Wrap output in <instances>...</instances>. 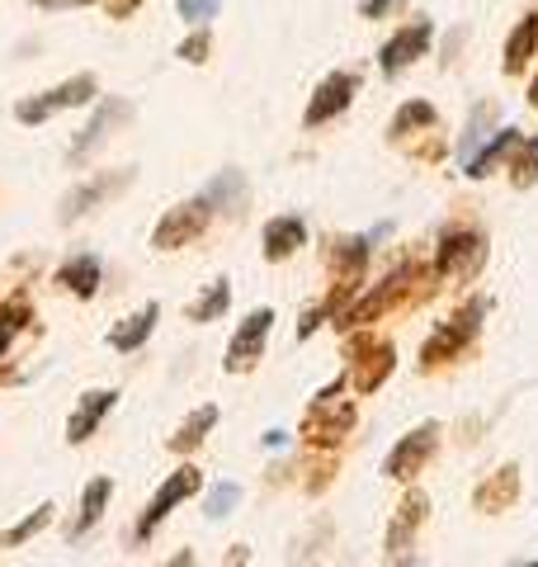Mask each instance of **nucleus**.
I'll return each mask as SVG.
<instances>
[{"instance_id": "obj_4", "label": "nucleus", "mask_w": 538, "mask_h": 567, "mask_svg": "<svg viewBox=\"0 0 538 567\" xmlns=\"http://www.w3.org/2000/svg\"><path fill=\"white\" fill-rule=\"evenodd\" d=\"M354 91H359V76H354V71H335V76H331V81H327V85H321V91H317L312 110H308V123L317 128L321 118L340 114V110H345V104H350V95H354Z\"/></svg>"}, {"instance_id": "obj_6", "label": "nucleus", "mask_w": 538, "mask_h": 567, "mask_svg": "<svg viewBox=\"0 0 538 567\" xmlns=\"http://www.w3.org/2000/svg\"><path fill=\"white\" fill-rule=\"evenodd\" d=\"M269 322H275L269 312L246 317V327L237 331V341H231V350H227V369H231V374H237V369H246V364H256V354H260L265 336H269Z\"/></svg>"}, {"instance_id": "obj_9", "label": "nucleus", "mask_w": 538, "mask_h": 567, "mask_svg": "<svg viewBox=\"0 0 538 567\" xmlns=\"http://www.w3.org/2000/svg\"><path fill=\"white\" fill-rule=\"evenodd\" d=\"M114 406V393H90L85 402H81V412L71 416V425H66V440L71 445H81V440H90V431L104 421V412Z\"/></svg>"}, {"instance_id": "obj_12", "label": "nucleus", "mask_w": 538, "mask_h": 567, "mask_svg": "<svg viewBox=\"0 0 538 567\" xmlns=\"http://www.w3.org/2000/svg\"><path fill=\"white\" fill-rule=\"evenodd\" d=\"M302 246V223L298 218H275L265 227V256L269 260H283L289 251H298Z\"/></svg>"}, {"instance_id": "obj_24", "label": "nucleus", "mask_w": 538, "mask_h": 567, "mask_svg": "<svg viewBox=\"0 0 538 567\" xmlns=\"http://www.w3.org/2000/svg\"><path fill=\"white\" fill-rule=\"evenodd\" d=\"M534 175H538V137L525 147V156H519V166H515V185H534Z\"/></svg>"}, {"instance_id": "obj_10", "label": "nucleus", "mask_w": 538, "mask_h": 567, "mask_svg": "<svg viewBox=\"0 0 538 567\" xmlns=\"http://www.w3.org/2000/svg\"><path fill=\"white\" fill-rule=\"evenodd\" d=\"M425 43H430V24H411L406 33H397L387 48H383V71H397V66H406L416 52H425Z\"/></svg>"}, {"instance_id": "obj_28", "label": "nucleus", "mask_w": 538, "mask_h": 567, "mask_svg": "<svg viewBox=\"0 0 538 567\" xmlns=\"http://www.w3.org/2000/svg\"><path fill=\"white\" fill-rule=\"evenodd\" d=\"M204 52H208V33H199V39H189L185 48H179V58H185V62H204Z\"/></svg>"}, {"instance_id": "obj_5", "label": "nucleus", "mask_w": 538, "mask_h": 567, "mask_svg": "<svg viewBox=\"0 0 538 567\" xmlns=\"http://www.w3.org/2000/svg\"><path fill=\"white\" fill-rule=\"evenodd\" d=\"M90 95H95V76H76V81H66L62 91H52L48 100L20 104V118H24V123H39V118H48L52 110H66V104H81V100H90Z\"/></svg>"}, {"instance_id": "obj_31", "label": "nucleus", "mask_w": 538, "mask_h": 567, "mask_svg": "<svg viewBox=\"0 0 538 567\" xmlns=\"http://www.w3.org/2000/svg\"><path fill=\"white\" fill-rule=\"evenodd\" d=\"M529 104H538V81H534V85H529Z\"/></svg>"}, {"instance_id": "obj_18", "label": "nucleus", "mask_w": 538, "mask_h": 567, "mask_svg": "<svg viewBox=\"0 0 538 567\" xmlns=\"http://www.w3.org/2000/svg\"><path fill=\"white\" fill-rule=\"evenodd\" d=\"M213 421H218V406H199V412H194V416L185 421V431L175 435V450H194V445L204 440V431H208Z\"/></svg>"}, {"instance_id": "obj_29", "label": "nucleus", "mask_w": 538, "mask_h": 567, "mask_svg": "<svg viewBox=\"0 0 538 567\" xmlns=\"http://www.w3.org/2000/svg\"><path fill=\"white\" fill-rule=\"evenodd\" d=\"M387 6H392V0H364V14H369V20H379Z\"/></svg>"}, {"instance_id": "obj_8", "label": "nucleus", "mask_w": 538, "mask_h": 567, "mask_svg": "<svg viewBox=\"0 0 538 567\" xmlns=\"http://www.w3.org/2000/svg\"><path fill=\"white\" fill-rule=\"evenodd\" d=\"M482 260V241L473 233H454L444 246H439V270L454 275V270H473V265Z\"/></svg>"}, {"instance_id": "obj_13", "label": "nucleus", "mask_w": 538, "mask_h": 567, "mask_svg": "<svg viewBox=\"0 0 538 567\" xmlns=\"http://www.w3.org/2000/svg\"><path fill=\"white\" fill-rule=\"evenodd\" d=\"M534 43H538V14H529V20L510 33V43H506V71H510V76H515V71H525Z\"/></svg>"}, {"instance_id": "obj_26", "label": "nucleus", "mask_w": 538, "mask_h": 567, "mask_svg": "<svg viewBox=\"0 0 538 567\" xmlns=\"http://www.w3.org/2000/svg\"><path fill=\"white\" fill-rule=\"evenodd\" d=\"M39 525H48V506L43 511H33V520H24V525H14V529H6V535H0V544H20V539H29L33 529Z\"/></svg>"}, {"instance_id": "obj_14", "label": "nucleus", "mask_w": 538, "mask_h": 567, "mask_svg": "<svg viewBox=\"0 0 538 567\" xmlns=\"http://www.w3.org/2000/svg\"><path fill=\"white\" fill-rule=\"evenodd\" d=\"M62 284H71L81 298H90L100 289V265H95V256H76V260H66L62 265V275H58Z\"/></svg>"}, {"instance_id": "obj_1", "label": "nucleus", "mask_w": 538, "mask_h": 567, "mask_svg": "<svg viewBox=\"0 0 538 567\" xmlns=\"http://www.w3.org/2000/svg\"><path fill=\"white\" fill-rule=\"evenodd\" d=\"M350 421H354V402L327 393V398L317 402L312 421H308V435H312V440H327V445H335V440H345V435H350Z\"/></svg>"}, {"instance_id": "obj_22", "label": "nucleus", "mask_w": 538, "mask_h": 567, "mask_svg": "<svg viewBox=\"0 0 538 567\" xmlns=\"http://www.w3.org/2000/svg\"><path fill=\"white\" fill-rule=\"evenodd\" d=\"M416 123H435V110H430V104H406L397 123H392V133H406V128H416Z\"/></svg>"}, {"instance_id": "obj_7", "label": "nucleus", "mask_w": 538, "mask_h": 567, "mask_svg": "<svg viewBox=\"0 0 538 567\" xmlns=\"http://www.w3.org/2000/svg\"><path fill=\"white\" fill-rule=\"evenodd\" d=\"M199 227H204V208L199 204H189V208H175L166 223L156 227V246H179V241H189V237H199Z\"/></svg>"}, {"instance_id": "obj_21", "label": "nucleus", "mask_w": 538, "mask_h": 567, "mask_svg": "<svg viewBox=\"0 0 538 567\" xmlns=\"http://www.w3.org/2000/svg\"><path fill=\"white\" fill-rule=\"evenodd\" d=\"M104 502H110V483H104V477H100V483H90V487H85V511H81V525H76V535H81V529H85L90 520H100Z\"/></svg>"}, {"instance_id": "obj_15", "label": "nucleus", "mask_w": 538, "mask_h": 567, "mask_svg": "<svg viewBox=\"0 0 538 567\" xmlns=\"http://www.w3.org/2000/svg\"><path fill=\"white\" fill-rule=\"evenodd\" d=\"M152 327H156V303L142 308L137 317H128V327H118V331L110 336V346H114V350H137V346L152 336Z\"/></svg>"}, {"instance_id": "obj_30", "label": "nucleus", "mask_w": 538, "mask_h": 567, "mask_svg": "<svg viewBox=\"0 0 538 567\" xmlns=\"http://www.w3.org/2000/svg\"><path fill=\"white\" fill-rule=\"evenodd\" d=\"M10 336H14V322H10V317H0V354H6V346H10Z\"/></svg>"}, {"instance_id": "obj_3", "label": "nucleus", "mask_w": 538, "mask_h": 567, "mask_svg": "<svg viewBox=\"0 0 538 567\" xmlns=\"http://www.w3.org/2000/svg\"><path fill=\"white\" fill-rule=\"evenodd\" d=\"M430 450H435V425H421V431H411L402 445L392 450L387 473H392V477H416V468L430 458Z\"/></svg>"}, {"instance_id": "obj_17", "label": "nucleus", "mask_w": 538, "mask_h": 567, "mask_svg": "<svg viewBox=\"0 0 538 567\" xmlns=\"http://www.w3.org/2000/svg\"><path fill=\"white\" fill-rule=\"evenodd\" d=\"M510 147H519V133H515V128H500V133H496V142H487V147H482V152L473 156V162H468V175H487V166H496Z\"/></svg>"}, {"instance_id": "obj_23", "label": "nucleus", "mask_w": 538, "mask_h": 567, "mask_svg": "<svg viewBox=\"0 0 538 567\" xmlns=\"http://www.w3.org/2000/svg\"><path fill=\"white\" fill-rule=\"evenodd\" d=\"M223 308H227V284H213V298H204V303L194 308L189 317H194V322H208V317H218Z\"/></svg>"}, {"instance_id": "obj_11", "label": "nucleus", "mask_w": 538, "mask_h": 567, "mask_svg": "<svg viewBox=\"0 0 538 567\" xmlns=\"http://www.w3.org/2000/svg\"><path fill=\"white\" fill-rule=\"evenodd\" d=\"M473 331H477V308H473V312H463V317H458V322H454V327H444V331L435 336V341H430V346H425V360H430V364H435V360H444V354H454V350H458L463 341H468V336H473Z\"/></svg>"}, {"instance_id": "obj_2", "label": "nucleus", "mask_w": 538, "mask_h": 567, "mask_svg": "<svg viewBox=\"0 0 538 567\" xmlns=\"http://www.w3.org/2000/svg\"><path fill=\"white\" fill-rule=\"evenodd\" d=\"M189 492H199V473H194V468H179L175 477H170V483L166 487H161L156 492V502H152V511H147V516H142V535H152V529L161 525V520H166L170 516V506H179V502H185V496Z\"/></svg>"}, {"instance_id": "obj_16", "label": "nucleus", "mask_w": 538, "mask_h": 567, "mask_svg": "<svg viewBox=\"0 0 538 567\" xmlns=\"http://www.w3.org/2000/svg\"><path fill=\"white\" fill-rule=\"evenodd\" d=\"M515 492H519V477H515V468H500L487 487H477V506H482V511H496V506L515 502Z\"/></svg>"}, {"instance_id": "obj_20", "label": "nucleus", "mask_w": 538, "mask_h": 567, "mask_svg": "<svg viewBox=\"0 0 538 567\" xmlns=\"http://www.w3.org/2000/svg\"><path fill=\"white\" fill-rule=\"evenodd\" d=\"M421 516H425V496H411V502H406V516H402V525H392V554H397V548L406 544V535H411V529H416L421 525Z\"/></svg>"}, {"instance_id": "obj_25", "label": "nucleus", "mask_w": 538, "mask_h": 567, "mask_svg": "<svg viewBox=\"0 0 538 567\" xmlns=\"http://www.w3.org/2000/svg\"><path fill=\"white\" fill-rule=\"evenodd\" d=\"M179 14H185L189 24H204L208 14H218V0H179Z\"/></svg>"}, {"instance_id": "obj_27", "label": "nucleus", "mask_w": 538, "mask_h": 567, "mask_svg": "<svg viewBox=\"0 0 538 567\" xmlns=\"http://www.w3.org/2000/svg\"><path fill=\"white\" fill-rule=\"evenodd\" d=\"M231 502H237V487H231V483H223L218 492L208 496V516H227V511H231Z\"/></svg>"}, {"instance_id": "obj_19", "label": "nucleus", "mask_w": 538, "mask_h": 567, "mask_svg": "<svg viewBox=\"0 0 538 567\" xmlns=\"http://www.w3.org/2000/svg\"><path fill=\"white\" fill-rule=\"evenodd\" d=\"M387 369H392V354H387V350H373V354H369V369H364V374H359V369H354V388H359V393H373V388L383 383Z\"/></svg>"}]
</instances>
